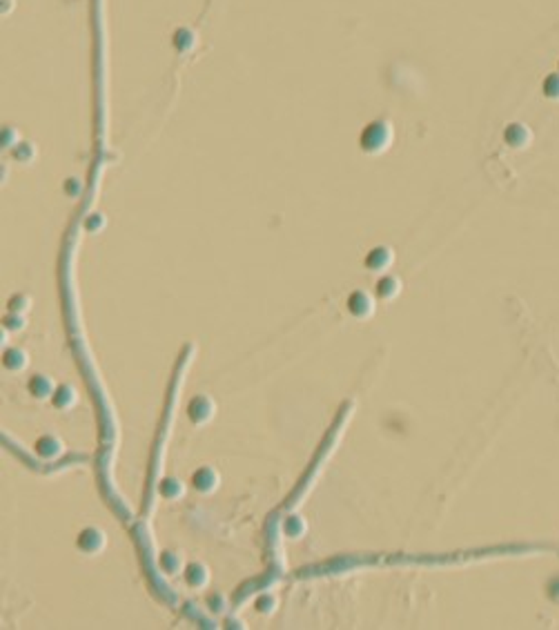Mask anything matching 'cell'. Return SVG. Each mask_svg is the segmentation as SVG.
<instances>
[{"mask_svg": "<svg viewBox=\"0 0 559 630\" xmlns=\"http://www.w3.org/2000/svg\"><path fill=\"white\" fill-rule=\"evenodd\" d=\"M504 141L513 149H526L533 143V132L526 123H511L504 132Z\"/></svg>", "mask_w": 559, "mask_h": 630, "instance_id": "6da1fadb", "label": "cell"}, {"mask_svg": "<svg viewBox=\"0 0 559 630\" xmlns=\"http://www.w3.org/2000/svg\"><path fill=\"white\" fill-rule=\"evenodd\" d=\"M348 307H350V312H352L354 316L366 318V316H370V314H372L375 301H372V296L368 294V292H363V289H359V292H352L350 301H348Z\"/></svg>", "mask_w": 559, "mask_h": 630, "instance_id": "7a4b0ae2", "label": "cell"}, {"mask_svg": "<svg viewBox=\"0 0 559 630\" xmlns=\"http://www.w3.org/2000/svg\"><path fill=\"white\" fill-rule=\"evenodd\" d=\"M103 546H105V535L96 528H87L81 533V537H78V548L85 550V553H89V555L103 550Z\"/></svg>", "mask_w": 559, "mask_h": 630, "instance_id": "3957f363", "label": "cell"}, {"mask_svg": "<svg viewBox=\"0 0 559 630\" xmlns=\"http://www.w3.org/2000/svg\"><path fill=\"white\" fill-rule=\"evenodd\" d=\"M189 417H192V421L194 423H203V421H207L209 417H212V412H214V405H212V399H207V397H196L192 403H189Z\"/></svg>", "mask_w": 559, "mask_h": 630, "instance_id": "277c9868", "label": "cell"}, {"mask_svg": "<svg viewBox=\"0 0 559 630\" xmlns=\"http://www.w3.org/2000/svg\"><path fill=\"white\" fill-rule=\"evenodd\" d=\"M216 484H218V475L212 468H201L194 475V486H196V490H201V493H212Z\"/></svg>", "mask_w": 559, "mask_h": 630, "instance_id": "5b68a950", "label": "cell"}, {"mask_svg": "<svg viewBox=\"0 0 559 630\" xmlns=\"http://www.w3.org/2000/svg\"><path fill=\"white\" fill-rule=\"evenodd\" d=\"M390 263H392V252L386 247L372 249V254L368 256V267L375 269V272H381V269L390 267Z\"/></svg>", "mask_w": 559, "mask_h": 630, "instance_id": "8992f818", "label": "cell"}, {"mask_svg": "<svg viewBox=\"0 0 559 630\" xmlns=\"http://www.w3.org/2000/svg\"><path fill=\"white\" fill-rule=\"evenodd\" d=\"M29 390H32V394L34 397H47V394H52V390H54V383H52V379L49 376H45V374H38V376H34L32 381H29Z\"/></svg>", "mask_w": 559, "mask_h": 630, "instance_id": "52a82bcc", "label": "cell"}, {"mask_svg": "<svg viewBox=\"0 0 559 630\" xmlns=\"http://www.w3.org/2000/svg\"><path fill=\"white\" fill-rule=\"evenodd\" d=\"M36 450H38V455L41 457L52 459V457H56L58 452H61V441L54 439V437H43V439H38Z\"/></svg>", "mask_w": 559, "mask_h": 630, "instance_id": "ba28073f", "label": "cell"}, {"mask_svg": "<svg viewBox=\"0 0 559 630\" xmlns=\"http://www.w3.org/2000/svg\"><path fill=\"white\" fill-rule=\"evenodd\" d=\"M185 579H187V584H189V586H194V588L205 586V584H207V570H205V566H201V564H192V566L187 568Z\"/></svg>", "mask_w": 559, "mask_h": 630, "instance_id": "9c48e42d", "label": "cell"}, {"mask_svg": "<svg viewBox=\"0 0 559 630\" xmlns=\"http://www.w3.org/2000/svg\"><path fill=\"white\" fill-rule=\"evenodd\" d=\"M542 94L548 98V101L559 103V72H553L544 78L542 83Z\"/></svg>", "mask_w": 559, "mask_h": 630, "instance_id": "30bf717a", "label": "cell"}, {"mask_svg": "<svg viewBox=\"0 0 559 630\" xmlns=\"http://www.w3.org/2000/svg\"><path fill=\"white\" fill-rule=\"evenodd\" d=\"M399 287H401V283H399V278H395V276H386L383 281L377 285V294L381 296V298H392V296L399 294Z\"/></svg>", "mask_w": 559, "mask_h": 630, "instance_id": "8fae6325", "label": "cell"}, {"mask_svg": "<svg viewBox=\"0 0 559 630\" xmlns=\"http://www.w3.org/2000/svg\"><path fill=\"white\" fill-rule=\"evenodd\" d=\"M74 401H76V397H74V390L72 388L63 385V388H58L56 392H54V405L56 408L67 410V408L74 405Z\"/></svg>", "mask_w": 559, "mask_h": 630, "instance_id": "7c38bea8", "label": "cell"}, {"mask_svg": "<svg viewBox=\"0 0 559 630\" xmlns=\"http://www.w3.org/2000/svg\"><path fill=\"white\" fill-rule=\"evenodd\" d=\"M5 365L9 370H23L27 365V354L23 352V350H18V347L7 350V352H5Z\"/></svg>", "mask_w": 559, "mask_h": 630, "instance_id": "4fadbf2b", "label": "cell"}, {"mask_svg": "<svg viewBox=\"0 0 559 630\" xmlns=\"http://www.w3.org/2000/svg\"><path fill=\"white\" fill-rule=\"evenodd\" d=\"M161 495L165 499H176L183 495V486L178 484L176 479H167V481H163V486H161Z\"/></svg>", "mask_w": 559, "mask_h": 630, "instance_id": "5bb4252c", "label": "cell"}, {"mask_svg": "<svg viewBox=\"0 0 559 630\" xmlns=\"http://www.w3.org/2000/svg\"><path fill=\"white\" fill-rule=\"evenodd\" d=\"M161 566L167 570V573H178V568H181V559H178V555H174V553H165L163 555V559H161Z\"/></svg>", "mask_w": 559, "mask_h": 630, "instance_id": "9a60e30c", "label": "cell"}, {"mask_svg": "<svg viewBox=\"0 0 559 630\" xmlns=\"http://www.w3.org/2000/svg\"><path fill=\"white\" fill-rule=\"evenodd\" d=\"M305 530V524L301 522L299 517H290L287 519V524H285V533L290 535V537H299Z\"/></svg>", "mask_w": 559, "mask_h": 630, "instance_id": "2e32d148", "label": "cell"}, {"mask_svg": "<svg viewBox=\"0 0 559 630\" xmlns=\"http://www.w3.org/2000/svg\"><path fill=\"white\" fill-rule=\"evenodd\" d=\"M546 593H548V597H551L555 604H559V577H553L551 582H548Z\"/></svg>", "mask_w": 559, "mask_h": 630, "instance_id": "e0dca14e", "label": "cell"}, {"mask_svg": "<svg viewBox=\"0 0 559 630\" xmlns=\"http://www.w3.org/2000/svg\"><path fill=\"white\" fill-rule=\"evenodd\" d=\"M557 72H559V69H557Z\"/></svg>", "mask_w": 559, "mask_h": 630, "instance_id": "ac0fdd59", "label": "cell"}]
</instances>
